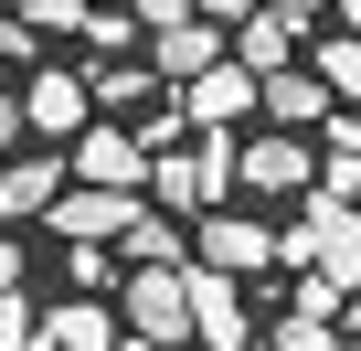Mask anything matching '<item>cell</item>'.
I'll return each instance as SVG.
<instances>
[{
  "mask_svg": "<svg viewBox=\"0 0 361 351\" xmlns=\"http://www.w3.org/2000/svg\"><path fill=\"white\" fill-rule=\"evenodd\" d=\"M234 170H245V149H234L224 128H192V138L149 149V192H159V213H213V203L234 192Z\"/></svg>",
  "mask_w": 361,
  "mask_h": 351,
  "instance_id": "1",
  "label": "cell"
},
{
  "mask_svg": "<svg viewBox=\"0 0 361 351\" xmlns=\"http://www.w3.org/2000/svg\"><path fill=\"white\" fill-rule=\"evenodd\" d=\"M117 309L149 340H192V266H128L117 277Z\"/></svg>",
  "mask_w": 361,
  "mask_h": 351,
  "instance_id": "2",
  "label": "cell"
},
{
  "mask_svg": "<svg viewBox=\"0 0 361 351\" xmlns=\"http://www.w3.org/2000/svg\"><path fill=\"white\" fill-rule=\"evenodd\" d=\"M75 182H96V192H149V138L117 128V117H85V128H75Z\"/></svg>",
  "mask_w": 361,
  "mask_h": 351,
  "instance_id": "3",
  "label": "cell"
},
{
  "mask_svg": "<svg viewBox=\"0 0 361 351\" xmlns=\"http://www.w3.org/2000/svg\"><path fill=\"white\" fill-rule=\"evenodd\" d=\"M255 107H266V75H255L245 54L180 75V117H192V128H234V117H255Z\"/></svg>",
  "mask_w": 361,
  "mask_h": 351,
  "instance_id": "4",
  "label": "cell"
},
{
  "mask_svg": "<svg viewBox=\"0 0 361 351\" xmlns=\"http://www.w3.org/2000/svg\"><path fill=\"white\" fill-rule=\"evenodd\" d=\"M245 192H266V203H287V192H308L319 182V149L298 138V128H266V138H245V170H234Z\"/></svg>",
  "mask_w": 361,
  "mask_h": 351,
  "instance_id": "5",
  "label": "cell"
},
{
  "mask_svg": "<svg viewBox=\"0 0 361 351\" xmlns=\"http://www.w3.org/2000/svg\"><path fill=\"white\" fill-rule=\"evenodd\" d=\"M85 117H96V85H85V75H64V64L22 75V128H32V138H75Z\"/></svg>",
  "mask_w": 361,
  "mask_h": 351,
  "instance_id": "6",
  "label": "cell"
},
{
  "mask_svg": "<svg viewBox=\"0 0 361 351\" xmlns=\"http://www.w3.org/2000/svg\"><path fill=\"white\" fill-rule=\"evenodd\" d=\"M128 213H138V192H96V182H64L43 224H54L64 245H117V234H128Z\"/></svg>",
  "mask_w": 361,
  "mask_h": 351,
  "instance_id": "7",
  "label": "cell"
},
{
  "mask_svg": "<svg viewBox=\"0 0 361 351\" xmlns=\"http://www.w3.org/2000/svg\"><path fill=\"white\" fill-rule=\"evenodd\" d=\"M192 340H202V351H245V340H255V319H245V277L192 266Z\"/></svg>",
  "mask_w": 361,
  "mask_h": 351,
  "instance_id": "8",
  "label": "cell"
},
{
  "mask_svg": "<svg viewBox=\"0 0 361 351\" xmlns=\"http://www.w3.org/2000/svg\"><path fill=\"white\" fill-rule=\"evenodd\" d=\"M75 182V160H54V149H22V160H0V213L11 224H32V213H54V192Z\"/></svg>",
  "mask_w": 361,
  "mask_h": 351,
  "instance_id": "9",
  "label": "cell"
},
{
  "mask_svg": "<svg viewBox=\"0 0 361 351\" xmlns=\"http://www.w3.org/2000/svg\"><path fill=\"white\" fill-rule=\"evenodd\" d=\"M149 64H159V85H180V75H202V64H224V22H159L149 32Z\"/></svg>",
  "mask_w": 361,
  "mask_h": 351,
  "instance_id": "10",
  "label": "cell"
},
{
  "mask_svg": "<svg viewBox=\"0 0 361 351\" xmlns=\"http://www.w3.org/2000/svg\"><path fill=\"white\" fill-rule=\"evenodd\" d=\"M202 266L255 277V266H276V234H266V224H245V213H202Z\"/></svg>",
  "mask_w": 361,
  "mask_h": 351,
  "instance_id": "11",
  "label": "cell"
},
{
  "mask_svg": "<svg viewBox=\"0 0 361 351\" xmlns=\"http://www.w3.org/2000/svg\"><path fill=\"white\" fill-rule=\"evenodd\" d=\"M319 192L361 203V107H329L319 117Z\"/></svg>",
  "mask_w": 361,
  "mask_h": 351,
  "instance_id": "12",
  "label": "cell"
},
{
  "mask_svg": "<svg viewBox=\"0 0 361 351\" xmlns=\"http://www.w3.org/2000/svg\"><path fill=\"white\" fill-rule=\"evenodd\" d=\"M329 107H340V96H329L319 64H276V75H266V117H276V128H319Z\"/></svg>",
  "mask_w": 361,
  "mask_h": 351,
  "instance_id": "13",
  "label": "cell"
},
{
  "mask_svg": "<svg viewBox=\"0 0 361 351\" xmlns=\"http://www.w3.org/2000/svg\"><path fill=\"white\" fill-rule=\"evenodd\" d=\"M234 54H245L255 75H276V64H298V22L266 0V11H245V22H234Z\"/></svg>",
  "mask_w": 361,
  "mask_h": 351,
  "instance_id": "14",
  "label": "cell"
},
{
  "mask_svg": "<svg viewBox=\"0 0 361 351\" xmlns=\"http://www.w3.org/2000/svg\"><path fill=\"white\" fill-rule=\"evenodd\" d=\"M117 340V319H106V298L85 287V298H64L54 319H43V351H106Z\"/></svg>",
  "mask_w": 361,
  "mask_h": 351,
  "instance_id": "15",
  "label": "cell"
},
{
  "mask_svg": "<svg viewBox=\"0 0 361 351\" xmlns=\"http://www.w3.org/2000/svg\"><path fill=\"white\" fill-rule=\"evenodd\" d=\"M117 245H128V266H180V224H170V213H128Z\"/></svg>",
  "mask_w": 361,
  "mask_h": 351,
  "instance_id": "16",
  "label": "cell"
},
{
  "mask_svg": "<svg viewBox=\"0 0 361 351\" xmlns=\"http://www.w3.org/2000/svg\"><path fill=\"white\" fill-rule=\"evenodd\" d=\"M319 75H329L340 107H361V32H329V43H319Z\"/></svg>",
  "mask_w": 361,
  "mask_h": 351,
  "instance_id": "17",
  "label": "cell"
},
{
  "mask_svg": "<svg viewBox=\"0 0 361 351\" xmlns=\"http://www.w3.org/2000/svg\"><path fill=\"white\" fill-rule=\"evenodd\" d=\"M96 96L106 107H159V64H117V75H96Z\"/></svg>",
  "mask_w": 361,
  "mask_h": 351,
  "instance_id": "18",
  "label": "cell"
},
{
  "mask_svg": "<svg viewBox=\"0 0 361 351\" xmlns=\"http://www.w3.org/2000/svg\"><path fill=\"white\" fill-rule=\"evenodd\" d=\"M276 351H350V340H340L329 319H308V309H287V319H276Z\"/></svg>",
  "mask_w": 361,
  "mask_h": 351,
  "instance_id": "19",
  "label": "cell"
},
{
  "mask_svg": "<svg viewBox=\"0 0 361 351\" xmlns=\"http://www.w3.org/2000/svg\"><path fill=\"white\" fill-rule=\"evenodd\" d=\"M0 351H43V319L22 309V287H0Z\"/></svg>",
  "mask_w": 361,
  "mask_h": 351,
  "instance_id": "20",
  "label": "cell"
},
{
  "mask_svg": "<svg viewBox=\"0 0 361 351\" xmlns=\"http://www.w3.org/2000/svg\"><path fill=\"white\" fill-rule=\"evenodd\" d=\"M85 11H96V0H22L32 32H85Z\"/></svg>",
  "mask_w": 361,
  "mask_h": 351,
  "instance_id": "21",
  "label": "cell"
},
{
  "mask_svg": "<svg viewBox=\"0 0 361 351\" xmlns=\"http://www.w3.org/2000/svg\"><path fill=\"white\" fill-rule=\"evenodd\" d=\"M64 277H75V287H106V277H128V266H106V245H75V256H64Z\"/></svg>",
  "mask_w": 361,
  "mask_h": 351,
  "instance_id": "22",
  "label": "cell"
},
{
  "mask_svg": "<svg viewBox=\"0 0 361 351\" xmlns=\"http://www.w3.org/2000/svg\"><path fill=\"white\" fill-rule=\"evenodd\" d=\"M128 11H138V22L159 32V22H192V0H128Z\"/></svg>",
  "mask_w": 361,
  "mask_h": 351,
  "instance_id": "23",
  "label": "cell"
},
{
  "mask_svg": "<svg viewBox=\"0 0 361 351\" xmlns=\"http://www.w3.org/2000/svg\"><path fill=\"white\" fill-rule=\"evenodd\" d=\"M192 11H202V22H224V32H234V22H245V11H255V0H192Z\"/></svg>",
  "mask_w": 361,
  "mask_h": 351,
  "instance_id": "24",
  "label": "cell"
},
{
  "mask_svg": "<svg viewBox=\"0 0 361 351\" xmlns=\"http://www.w3.org/2000/svg\"><path fill=\"white\" fill-rule=\"evenodd\" d=\"M22 149V96H0V160Z\"/></svg>",
  "mask_w": 361,
  "mask_h": 351,
  "instance_id": "25",
  "label": "cell"
},
{
  "mask_svg": "<svg viewBox=\"0 0 361 351\" xmlns=\"http://www.w3.org/2000/svg\"><path fill=\"white\" fill-rule=\"evenodd\" d=\"M276 11H287V22H319V11H340V0H276Z\"/></svg>",
  "mask_w": 361,
  "mask_h": 351,
  "instance_id": "26",
  "label": "cell"
},
{
  "mask_svg": "<svg viewBox=\"0 0 361 351\" xmlns=\"http://www.w3.org/2000/svg\"><path fill=\"white\" fill-rule=\"evenodd\" d=\"M0 287H22V245L11 234H0Z\"/></svg>",
  "mask_w": 361,
  "mask_h": 351,
  "instance_id": "27",
  "label": "cell"
},
{
  "mask_svg": "<svg viewBox=\"0 0 361 351\" xmlns=\"http://www.w3.org/2000/svg\"><path fill=\"white\" fill-rule=\"evenodd\" d=\"M106 351H170V340H149V330H128V340H106Z\"/></svg>",
  "mask_w": 361,
  "mask_h": 351,
  "instance_id": "28",
  "label": "cell"
},
{
  "mask_svg": "<svg viewBox=\"0 0 361 351\" xmlns=\"http://www.w3.org/2000/svg\"><path fill=\"white\" fill-rule=\"evenodd\" d=\"M340 32H361V0H340Z\"/></svg>",
  "mask_w": 361,
  "mask_h": 351,
  "instance_id": "29",
  "label": "cell"
},
{
  "mask_svg": "<svg viewBox=\"0 0 361 351\" xmlns=\"http://www.w3.org/2000/svg\"><path fill=\"white\" fill-rule=\"evenodd\" d=\"M245 351H276V340H245Z\"/></svg>",
  "mask_w": 361,
  "mask_h": 351,
  "instance_id": "30",
  "label": "cell"
},
{
  "mask_svg": "<svg viewBox=\"0 0 361 351\" xmlns=\"http://www.w3.org/2000/svg\"><path fill=\"white\" fill-rule=\"evenodd\" d=\"M350 351H361V340H350Z\"/></svg>",
  "mask_w": 361,
  "mask_h": 351,
  "instance_id": "31",
  "label": "cell"
}]
</instances>
